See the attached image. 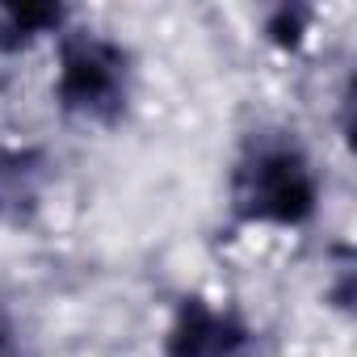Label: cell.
<instances>
[{"label": "cell", "mask_w": 357, "mask_h": 357, "mask_svg": "<svg viewBox=\"0 0 357 357\" xmlns=\"http://www.w3.org/2000/svg\"><path fill=\"white\" fill-rule=\"evenodd\" d=\"M236 211L252 223H303L315 211V172L294 143H257L236 168Z\"/></svg>", "instance_id": "1"}, {"label": "cell", "mask_w": 357, "mask_h": 357, "mask_svg": "<svg viewBox=\"0 0 357 357\" xmlns=\"http://www.w3.org/2000/svg\"><path fill=\"white\" fill-rule=\"evenodd\" d=\"M126 97V63L114 43L101 38H76L63 47V68H59V105L76 118L105 122L122 109Z\"/></svg>", "instance_id": "2"}, {"label": "cell", "mask_w": 357, "mask_h": 357, "mask_svg": "<svg viewBox=\"0 0 357 357\" xmlns=\"http://www.w3.org/2000/svg\"><path fill=\"white\" fill-rule=\"evenodd\" d=\"M240 344H244V328L231 315L206 303H185L181 319L168 336V357H231Z\"/></svg>", "instance_id": "3"}, {"label": "cell", "mask_w": 357, "mask_h": 357, "mask_svg": "<svg viewBox=\"0 0 357 357\" xmlns=\"http://www.w3.org/2000/svg\"><path fill=\"white\" fill-rule=\"evenodd\" d=\"M0 357H22V349H17V340H13L5 319H0Z\"/></svg>", "instance_id": "4"}]
</instances>
